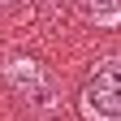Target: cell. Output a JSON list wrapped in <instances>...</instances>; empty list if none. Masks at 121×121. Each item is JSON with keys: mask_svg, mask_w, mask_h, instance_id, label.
Masks as SVG:
<instances>
[{"mask_svg": "<svg viewBox=\"0 0 121 121\" xmlns=\"http://www.w3.org/2000/svg\"><path fill=\"white\" fill-rule=\"evenodd\" d=\"M78 99H82V112L91 121H121V56L91 69Z\"/></svg>", "mask_w": 121, "mask_h": 121, "instance_id": "cell-1", "label": "cell"}, {"mask_svg": "<svg viewBox=\"0 0 121 121\" xmlns=\"http://www.w3.org/2000/svg\"><path fill=\"white\" fill-rule=\"evenodd\" d=\"M4 82L17 91L22 99H30V104H48L52 99V82H48V73H43L35 60H9Z\"/></svg>", "mask_w": 121, "mask_h": 121, "instance_id": "cell-2", "label": "cell"}, {"mask_svg": "<svg viewBox=\"0 0 121 121\" xmlns=\"http://www.w3.org/2000/svg\"><path fill=\"white\" fill-rule=\"evenodd\" d=\"M78 13L95 26H117L121 22V0H73Z\"/></svg>", "mask_w": 121, "mask_h": 121, "instance_id": "cell-3", "label": "cell"}, {"mask_svg": "<svg viewBox=\"0 0 121 121\" xmlns=\"http://www.w3.org/2000/svg\"><path fill=\"white\" fill-rule=\"evenodd\" d=\"M0 4H13V0H0Z\"/></svg>", "mask_w": 121, "mask_h": 121, "instance_id": "cell-4", "label": "cell"}]
</instances>
